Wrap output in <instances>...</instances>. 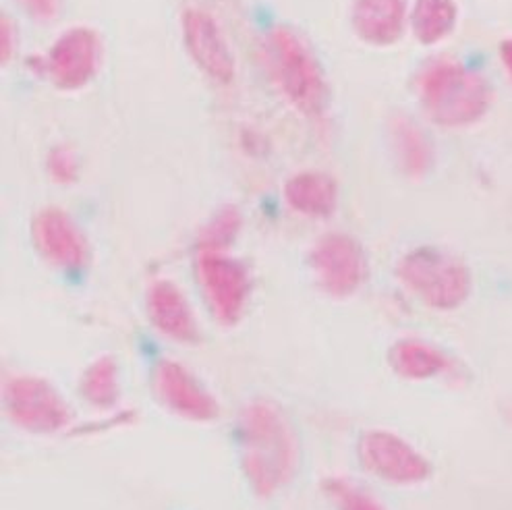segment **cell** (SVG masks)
I'll return each mask as SVG.
<instances>
[{
    "instance_id": "obj_1",
    "label": "cell",
    "mask_w": 512,
    "mask_h": 510,
    "mask_svg": "<svg viewBox=\"0 0 512 510\" xmlns=\"http://www.w3.org/2000/svg\"><path fill=\"white\" fill-rule=\"evenodd\" d=\"M421 98L428 115L446 127L479 121L492 102V90L481 75L459 65H440L423 79Z\"/></svg>"
},
{
    "instance_id": "obj_2",
    "label": "cell",
    "mask_w": 512,
    "mask_h": 510,
    "mask_svg": "<svg viewBox=\"0 0 512 510\" xmlns=\"http://www.w3.org/2000/svg\"><path fill=\"white\" fill-rule=\"evenodd\" d=\"M403 278L409 285L434 305L459 303L469 289L465 268L446 255L430 249H421L405 260Z\"/></svg>"
},
{
    "instance_id": "obj_3",
    "label": "cell",
    "mask_w": 512,
    "mask_h": 510,
    "mask_svg": "<svg viewBox=\"0 0 512 510\" xmlns=\"http://www.w3.org/2000/svg\"><path fill=\"white\" fill-rule=\"evenodd\" d=\"M276 52L278 73L284 83V90H287L289 96L297 100L301 106L316 108L322 96V83L314 63L309 61L305 50L293 36L278 34Z\"/></svg>"
},
{
    "instance_id": "obj_4",
    "label": "cell",
    "mask_w": 512,
    "mask_h": 510,
    "mask_svg": "<svg viewBox=\"0 0 512 510\" xmlns=\"http://www.w3.org/2000/svg\"><path fill=\"white\" fill-rule=\"evenodd\" d=\"M98 63V42L92 32L75 30L67 34L52 50L50 65L54 79L75 88L88 81Z\"/></svg>"
},
{
    "instance_id": "obj_5",
    "label": "cell",
    "mask_w": 512,
    "mask_h": 510,
    "mask_svg": "<svg viewBox=\"0 0 512 510\" xmlns=\"http://www.w3.org/2000/svg\"><path fill=\"white\" fill-rule=\"evenodd\" d=\"M353 23L365 42L394 44L405 27V0H357Z\"/></svg>"
},
{
    "instance_id": "obj_6",
    "label": "cell",
    "mask_w": 512,
    "mask_h": 510,
    "mask_svg": "<svg viewBox=\"0 0 512 510\" xmlns=\"http://www.w3.org/2000/svg\"><path fill=\"white\" fill-rule=\"evenodd\" d=\"M185 36L199 65L218 79L231 77L233 63H231L229 50H226L214 23L206 15L189 13L185 17Z\"/></svg>"
},
{
    "instance_id": "obj_7",
    "label": "cell",
    "mask_w": 512,
    "mask_h": 510,
    "mask_svg": "<svg viewBox=\"0 0 512 510\" xmlns=\"http://www.w3.org/2000/svg\"><path fill=\"white\" fill-rule=\"evenodd\" d=\"M320 270L326 285L336 293L351 291L363 276V260L359 249L349 239L332 237L320 249Z\"/></svg>"
},
{
    "instance_id": "obj_8",
    "label": "cell",
    "mask_w": 512,
    "mask_h": 510,
    "mask_svg": "<svg viewBox=\"0 0 512 510\" xmlns=\"http://www.w3.org/2000/svg\"><path fill=\"white\" fill-rule=\"evenodd\" d=\"M457 23L454 0H417L413 11V30L421 44H436L444 40Z\"/></svg>"
},
{
    "instance_id": "obj_9",
    "label": "cell",
    "mask_w": 512,
    "mask_h": 510,
    "mask_svg": "<svg viewBox=\"0 0 512 510\" xmlns=\"http://www.w3.org/2000/svg\"><path fill=\"white\" fill-rule=\"evenodd\" d=\"M204 278L218 314H235L243 299V274L231 262L206 260Z\"/></svg>"
},
{
    "instance_id": "obj_10",
    "label": "cell",
    "mask_w": 512,
    "mask_h": 510,
    "mask_svg": "<svg viewBox=\"0 0 512 510\" xmlns=\"http://www.w3.org/2000/svg\"><path fill=\"white\" fill-rule=\"evenodd\" d=\"M36 235L40 239V245L52 260L73 264L81 258L79 241L63 214L59 212L42 214V218L38 220Z\"/></svg>"
},
{
    "instance_id": "obj_11",
    "label": "cell",
    "mask_w": 512,
    "mask_h": 510,
    "mask_svg": "<svg viewBox=\"0 0 512 510\" xmlns=\"http://www.w3.org/2000/svg\"><path fill=\"white\" fill-rule=\"evenodd\" d=\"M152 314L158 324L168 330V334L175 336H189L191 334V318L189 309L185 307L181 295L168 285L156 289L152 297Z\"/></svg>"
},
{
    "instance_id": "obj_12",
    "label": "cell",
    "mask_w": 512,
    "mask_h": 510,
    "mask_svg": "<svg viewBox=\"0 0 512 510\" xmlns=\"http://www.w3.org/2000/svg\"><path fill=\"white\" fill-rule=\"evenodd\" d=\"M291 202L305 212H328L334 204V185L318 175L297 177L289 185Z\"/></svg>"
},
{
    "instance_id": "obj_13",
    "label": "cell",
    "mask_w": 512,
    "mask_h": 510,
    "mask_svg": "<svg viewBox=\"0 0 512 510\" xmlns=\"http://www.w3.org/2000/svg\"><path fill=\"white\" fill-rule=\"evenodd\" d=\"M396 150L398 158L405 164V168L413 175H421L428 168L432 156H430V146L421 131L415 129V125L403 121L401 125H396Z\"/></svg>"
},
{
    "instance_id": "obj_14",
    "label": "cell",
    "mask_w": 512,
    "mask_h": 510,
    "mask_svg": "<svg viewBox=\"0 0 512 510\" xmlns=\"http://www.w3.org/2000/svg\"><path fill=\"white\" fill-rule=\"evenodd\" d=\"M162 386L166 390L168 401L181 405V409H185L187 413H199V415L208 413L206 396L191 384V380L179 370V367L175 365L166 367Z\"/></svg>"
},
{
    "instance_id": "obj_15",
    "label": "cell",
    "mask_w": 512,
    "mask_h": 510,
    "mask_svg": "<svg viewBox=\"0 0 512 510\" xmlns=\"http://www.w3.org/2000/svg\"><path fill=\"white\" fill-rule=\"evenodd\" d=\"M25 3L38 15H52L54 11V0H25Z\"/></svg>"
},
{
    "instance_id": "obj_16",
    "label": "cell",
    "mask_w": 512,
    "mask_h": 510,
    "mask_svg": "<svg viewBox=\"0 0 512 510\" xmlns=\"http://www.w3.org/2000/svg\"><path fill=\"white\" fill-rule=\"evenodd\" d=\"M500 59H502L504 69L508 71V75L512 79V40H504L500 44Z\"/></svg>"
}]
</instances>
